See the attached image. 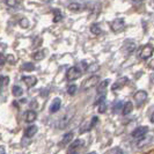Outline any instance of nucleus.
<instances>
[{
	"instance_id": "nucleus-29",
	"label": "nucleus",
	"mask_w": 154,
	"mask_h": 154,
	"mask_svg": "<svg viewBox=\"0 0 154 154\" xmlns=\"http://www.w3.org/2000/svg\"><path fill=\"white\" fill-rule=\"evenodd\" d=\"M6 5L11 6V7H16L20 5V2L19 1H6Z\"/></svg>"
},
{
	"instance_id": "nucleus-5",
	"label": "nucleus",
	"mask_w": 154,
	"mask_h": 154,
	"mask_svg": "<svg viewBox=\"0 0 154 154\" xmlns=\"http://www.w3.org/2000/svg\"><path fill=\"white\" fill-rule=\"evenodd\" d=\"M147 96H148L147 92H145V91H138V92L133 95V100L136 102V104L138 107H140L141 104L145 103V101L147 100Z\"/></svg>"
},
{
	"instance_id": "nucleus-9",
	"label": "nucleus",
	"mask_w": 154,
	"mask_h": 154,
	"mask_svg": "<svg viewBox=\"0 0 154 154\" xmlns=\"http://www.w3.org/2000/svg\"><path fill=\"white\" fill-rule=\"evenodd\" d=\"M110 80L107 79V80H103L101 81L100 84L97 85V94L100 96H106V92H107V87H108Z\"/></svg>"
},
{
	"instance_id": "nucleus-3",
	"label": "nucleus",
	"mask_w": 154,
	"mask_h": 154,
	"mask_svg": "<svg viewBox=\"0 0 154 154\" xmlns=\"http://www.w3.org/2000/svg\"><path fill=\"white\" fill-rule=\"evenodd\" d=\"M97 123H99V117H96V116L92 117V118L89 119V122H85V123L81 125V128H80V133H85V132H88L89 130H92L93 128Z\"/></svg>"
},
{
	"instance_id": "nucleus-2",
	"label": "nucleus",
	"mask_w": 154,
	"mask_h": 154,
	"mask_svg": "<svg viewBox=\"0 0 154 154\" xmlns=\"http://www.w3.org/2000/svg\"><path fill=\"white\" fill-rule=\"evenodd\" d=\"M81 74H82L81 73V69H79L78 66H72L66 72V79L69 81H74V80H77V79H79V78L81 77Z\"/></svg>"
},
{
	"instance_id": "nucleus-23",
	"label": "nucleus",
	"mask_w": 154,
	"mask_h": 154,
	"mask_svg": "<svg viewBox=\"0 0 154 154\" xmlns=\"http://www.w3.org/2000/svg\"><path fill=\"white\" fill-rule=\"evenodd\" d=\"M123 102H121V101H117L116 103H114V106H112V110H114V112H118L119 110H122L123 109Z\"/></svg>"
},
{
	"instance_id": "nucleus-33",
	"label": "nucleus",
	"mask_w": 154,
	"mask_h": 154,
	"mask_svg": "<svg viewBox=\"0 0 154 154\" xmlns=\"http://www.w3.org/2000/svg\"><path fill=\"white\" fill-rule=\"evenodd\" d=\"M151 122L154 123V111H153V114H152V116H151Z\"/></svg>"
},
{
	"instance_id": "nucleus-20",
	"label": "nucleus",
	"mask_w": 154,
	"mask_h": 154,
	"mask_svg": "<svg viewBox=\"0 0 154 154\" xmlns=\"http://www.w3.org/2000/svg\"><path fill=\"white\" fill-rule=\"evenodd\" d=\"M72 116H73V114H72V115H65V116H64L62 119H60V122H59V124H58V126H59L60 129L65 128V126L69 123V121H71Z\"/></svg>"
},
{
	"instance_id": "nucleus-15",
	"label": "nucleus",
	"mask_w": 154,
	"mask_h": 154,
	"mask_svg": "<svg viewBox=\"0 0 154 154\" xmlns=\"http://www.w3.org/2000/svg\"><path fill=\"white\" fill-rule=\"evenodd\" d=\"M132 110H133V103L131 101H128L123 104V109H122V114L123 115H129L131 114Z\"/></svg>"
},
{
	"instance_id": "nucleus-14",
	"label": "nucleus",
	"mask_w": 154,
	"mask_h": 154,
	"mask_svg": "<svg viewBox=\"0 0 154 154\" xmlns=\"http://www.w3.org/2000/svg\"><path fill=\"white\" fill-rule=\"evenodd\" d=\"M22 80H23V82L28 86V87H34V86L36 85V82H37V79H36V77H34V75L23 77Z\"/></svg>"
},
{
	"instance_id": "nucleus-27",
	"label": "nucleus",
	"mask_w": 154,
	"mask_h": 154,
	"mask_svg": "<svg viewBox=\"0 0 154 154\" xmlns=\"http://www.w3.org/2000/svg\"><path fill=\"white\" fill-rule=\"evenodd\" d=\"M44 52L43 51H38V52H35L34 54V59H36V60H42L43 58H44Z\"/></svg>"
},
{
	"instance_id": "nucleus-12",
	"label": "nucleus",
	"mask_w": 154,
	"mask_h": 154,
	"mask_svg": "<svg viewBox=\"0 0 154 154\" xmlns=\"http://www.w3.org/2000/svg\"><path fill=\"white\" fill-rule=\"evenodd\" d=\"M84 145V141L82 140H80V139H78L75 141H73L71 145H69V154H72V153H77V149L79 147H81Z\"/></svg>"
},
{
	"instance_id": "nucleus-18",
	"label": "nucleus",
	"mask_w": 154,
	"mask_h": 154,
	"mask_svg": "<svg viewBox=\"0 0 154 154\" xmlns=\"http://www.w3.org/2000/svg\"><path fill=\"white\" fill-rule=\"evenodd\" d=\"M36 118H37V114H36L34 110H28V111L26 112V122L32 123Z\"/></svg>"
},
{
	"instance_id": "nucleus-6",
	"label": "nucleus",
	"mask_w": 154,
	"mask_h": 154,
	"mask_svg": "<svg viewBox=\"0 0 154 154\" xmlns=\"http://www.w3.org/2000/svg\"><path fill=\"white\" fill-rule=\"evenodd\" d=\"M128 82H129V78H126V77L119 78V79H117V81H116L115 84L111 86V91H112V92H117V91L122 89Z\"/></svg>"
},
{
	"instance_id": "nucleus-24",
	"label": "nucleus",
	"mask_w": 154,
	"mask_h": 154,
	"mask_svg": "<svg viewBox=\"0 0 154 154\" xmlns=\"http://www.w3.org/2000/svg\"><path fill=\"white\" fill-rule=\"evenodd\" d=\"M54 22H59L60 20H62V12L59 11V9H54Z\"/></svg>"
},
{
	"instance_id": "nucleus-22",
	"label": "nucleus",
	"mask_w": 154,
	"mask_h": 154,
	"mask_svg": "<svg viewBox=\"0 0 154 154\" xmlns=\"http://www.w3.org/2000/svg\"><path fill=\"white\" fill-rule=\"evenodd\" d=\"M12 92H13V95H14V96H21L23 94L22 88H21L20 86H14L13 89H12Z\"/></svg>"
},
{
	"instance_id": "nucleus-31",
	"label": "nucleus",
	"mask_w": 154,
	"mask_h": 154,
	"mask_svg": "<svg viewBox=\"0 0 154 154\" xmlns=\"http://www.w3.org/2000/svg\"><path fill=\"white\" fill-rule=\"evenodd\" d=\"M0 154H6V152H5V148L2 146H0Z\"/></svg>"
},
{
	"instance_id": "nucleus-1",
	"label": "nucleus",
	"mask_w": 154,
	"mask_h": 154,
	"mask_svg": "<svg viewBox=\"0 0 154 154\" xmlns=\"http://www.w3.org/2000/svg\"><path fill=\"white\" fill-rule=\"evenodd\" d=\"M99 84H100V77H99V75H92V77L86 79L85 81L82 82L81 88H82L84 91H88V89H91L93 87L97 86Z\"/></svg>"
},
{
	"instance_id": "nucleus-34",
	"label": "nucleus",
	"mask_w": 154,
	"mask_h": 154,
	"mask_svg": "<svg viewBox=\"0 0 154 154\" xmlns=\"http://www.w3.org/2000/svg\"><path fill=\"white\" fill-rule=\"evenodd\" d=\"M88 154H96L95 152H91V153H88Z\"/></svg>"
},
{
	"instance_id": "nucleus-19",
	"label": "nucleus",
	"mask_w": 154,
	"mask_h": 154,
	"mask_svg": "<svg viewBox=\"0 0 154 154\" xmlns=\"http://www.w3.org/2000/svg\"><path fill=\"white\" fill-rule=\"evenodd\" d=\"M69 9L71 12H81L82 11V6H81V4H79V2H71L69 5Z\"/></svg>"
},
{
	"instance_id": "nucleus-17",
	"label": "nucleus",
	"mask_w": 154,
	"mask_h": 154,
	"mask_svg": "<svg viewBox=\"0 0 154 154\" xmlns=\"http://www.w3.org/2000/svg\"><path fill=\"white\" fill-rule=\"evenodd\" d=\"M72 139H73V132H69V133H66V134L63 137L62 141L59 143V145H60V146H67L69 143L72 141Z\"/></svg>"
},
{
	"instance_id": "nucleus-26",
	"label": "nucleus",
	"mask_w": 154,
	"mask_h": 154,
	"mask_svg": "<svg viewBox=\"0 0 154 154\" xmlns=\"http://www.w3.org/2000/svg\"><path fill=\"white\" fill-rule=\"evenodd\" d=\"M104 154H124V152L119 148V147H115V148H111V149H109L107 153Z\"/></svg>"
},
{
	"instance_id": "nucleus-13",
	"label": "nucleus",
	"mask_w": 154,
	"mask_h": 154,
	"mask_svg": "<svg viewBox=\"0 0 154 154\" xmlns=\"http://www.w3.org/2000/svg\"><path fill=\"white\" fill-rule=\"evenodd\" d=\"M96 104L99 106V111L101 114H103L107 109V103H106V96H100L97 101H96Z\"/></svg>"
},
{
	"instance_id": "nucleus-7",
	"label": "nucleus",
	"mask_w": 154,
	"mask_h": 154,
	"mask_svg": "<svg viewBox=\"0 0 154 154\" xmlns=\"http://www.w3.org/2000/svg\"><path fill=\"white\" fill-rule=\"evenodd\" d=\"M154 52V48L152 45H149V44H147L145 45L143 49H141V51H140V58L141 59H144V60H146L148 59Z\"/></svg>"
},
{
	"instance_id": "nucleus-28",
	"label": "nucleus",
	"mask_w": 154,
	"mask_h": 154,
	"mask_svg": "<svg viewBox=\"0 0 154 154\" xmlns=\"http://www.w3.org/2000/svg\"><path fill=\"white\" fill-rule=\"evenodd\" d=\"M77 86L75 85H71L69 87V88H67V93H69V95H74V94H75V93H77Z\"/></svg>"
},
{
	"instance_id": "nucleus-8",
	"label": "nucleus",
	"mask_w": 154,
	"mask_h": 154,
	"mask_svg": "<svg viewBox=\"0 0 154 154\" xmlns=\"http://www.w3.org/2000/svg\"><path fill=\"white\" fill-rule=\"evenodd\" d=\"M147 132H148V128L147 126H139V128H137L134 131L132 132V137L139 140V139L144 138V136L146 134Z\"/></svg>"
},
{
	"instance_id": "nucleus-30",
	"label": "nucleus",
	"mask_w": 154,
	"mask_h": 154,
	"mask_svg": "<svg viewBox=\"0 0 154 154\" xmlns=\"http://www.w3.org/2000/svg\"><path fill=\"white\" fill-rule=\"evenodd\" d=\"M6 63V57H5V54H0V65H4Z\"/></svg>"
},
{
	"instance_id": "nucleus-11",
	"label": "nucleus",
	"mask_w": 154,
	"mask_h": 154,
	"mask_svg": "<svg viewBox=\"0 0 154 154\" xmlns=\"http://www.w3.org/2000/svg\"><path fill=\"white\" fill-rule=\"evenodd\" d=\"M60 107H62V100H60L59 97H56V99L52 101L51 106H50V112H51V114L57 112V111L60 109Z\"/></svg>"
},
{
	"instance_id": "nucleus-10",
	"label": "nucleus",
	"mask_w": 154,
	"mask_h": 154,
	"mask_svg": "<svg viewBox=\"0 0 154 154\" xmlns=\"http://www.w3.org/2000/svg\"><path fill=\"white\" fill-rule=\"evenodd\" d=\"M136 49H137V44L133 41H126L124 43V51H125V54H132Z\"/></svg>"
},
{
	"instance_id": "nucleus-25",
	"label": "nucleus",
	"mask_w": 154,
	"mask_h": 154,
	"mask_svg": "<svg viewBox=\"0 0 154 154\" xmlns=\"http://www.w3.org/2000/svg\"><path fill=\"white\" fill-rule=\"evenodd\" d=\"M21 69L23 71H34L35 69V66L31 64V63H26V64H23L22 66H21Z\"/></svg>"
},
{
	"instance_id": "nucleus-16",
	"label": "nucleus",
	"mask_w": 154,
	"mask_h": 154,
	"mask_svg": "<svg viewBox=\"0 0 154 154\" xmlns=\"http://www.w3.org/2000/svg\"><path fill=\"white\" fill-rule=\"evenodd\" d=\"M36 132H37V126H36V125H31V126L26 129V131H24V137H26V138H31L32 136L36 134Z\"/></svg>"
},
{
	"instance_id": "nucleus-21",
	"label": "nucleus",
	"mask_w": 154,
	"mask_h": 154,
	"mask_svg": "<svg viewBox=\"0 0 154 154\" xmlns=\"http://www.w3.org/2000/svg\"><path fill=\"white\" fill-rule=\"evenodd\" d=\"M91 31H92V34H94V35H100L101 32H102L101 27L99 24H96V23H94V24L91 26Z\"/></svg>"
},
{
	"instance_id": "nucleus-32",
	"label": "nucleus",
	"mask_w": 154,
	"mask_h": 154,
	"mask_svg": "<svg viewBox=\"0 0 154 154\" xmlns=\"http://www.w3.org/2000/svg\"><path fill=\"white\" fill-rule=\"evenodd\" d=\"M149 67L154 69V59H153V60H152L151 63H149Z\"/></svg>"
},
{
	"instance_id": "nucleus-4",
	"label": "nucleus",
	"mask_w": 154,
	"mask_h": 154,
	"mask_svg": "<svg viewBox=\"0 0 154 154\" xmlns=\"http://www.w3.org/2000/svg\"><path fill=\"white\" fill-rule=\"evenodd\" d=\"M110 27H111V30L114 31V32H121V31H123L124 28H125V21H124V19H122V17L115 19V20L111 22Z\"/></svg>"
}]
</instances>
